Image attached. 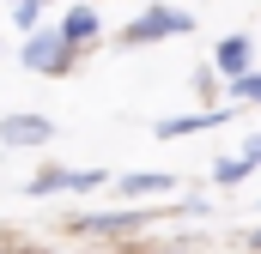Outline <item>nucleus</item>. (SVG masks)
I'll return each mask as SVG.
<instances>
[{"label":"nucleus","instance_id":"nucleus-1","mask_svg":"<svg viewBox=\"0 0 261 254\" xmlns=\"http://www.w3.org/2000/svg\"><path fill=\"white\" fill-rule=\"evenodd\" d=\"M195 30V12H182V6H164V0H152L140 18H128V30H122V43L140 49V43H164V37H189Z\"/></svg>","mask_w":261,"mask_h":254},{"label":"nucleus","instance_id":"nucleus-2","mask_svg":"<svg viewBox=\"0 0 261 254\" xmlns=\"http://www.w3.org/2000/svg\"><path fill=\"white\" fill-rule=\"evenodd\" d=\"M73 55H79V49L67 43V37H61V24H55V30H37V37H24V55H18V61L31 67V73H67V67H73Z\"/></svg>","mask_w":261,"mask_h":254},{"label":"nucleus","instance_id":"nucleus-3","mask_svg":"<svg viewBox=\"0 0 261 254\" xmlns=\"http://www.w3.org/2000/svg\"><path fill=\"white\" fill-rule=\"evenodd\" d=\"M55 121L49 115H0V145H49Z\"/></svg>","mask_w":261,"mask_h":254},{"label":"nucleus","instance_id":"nucleus-4","mask_svg":"<svg viewBox=\"0 0 261 254\" xmlns=\"http://www.w3.org/2000/svg\"><path fill=\"white\" fill-rule=\"evenodd\" d=\"M213 67H219V79L231 85V79H243V73H255V43L237 30V37H225L219 43V55H213Z\"/></svg>","mask_w":261,"mask_h":254},{"label":"nucleus","instance_id":"nucleus-5","mask_svg":"<svg viewBox=\"0 0 261 254\" xmlns=\"http://www.w3.org/2000/svg\"><path fill=\"white\" fill-rule=\"evenodd\" d=\"M231 115V109H195V115H164L158 121V139H182V133H206V127H219Z\"/></svg>","mask_w":261,"mask_h":254},{"label":"nucleus","instance_id":"nucleus-6","mask_svg":"<svg viewBox=\"0 0 261 254\" xmlns=\"http://www.w3.org/2000/svg\"><path fill=\"white\" fill-rule=\"evenodd\" d=\"M97 30H103V18H97V6H67L61 18V37L73 49H85V43H97Z\"/></svg>","mask_w":261,"mask_h":254},{"label":"nucleus","instance_id":"nucleus-7","mask_svg":"<svg viewBox=\"0 0 261 254\" xmlns=\"http://www.w3.org/2000/svg\"><path fill=\"white\" fill-rule=\"evenodd\" d=\"M255 170H261V139H249L237 157H219V164H213V182L231 188V182H243V176H255Z\"/></svg>","mask_w":261,"mask_h":254},{"label":"nucleus","instance_id":"nucleus-8","mask_svg":"<svg viewBox=\"0 0 261 254\" xmlns=\"http://www.w3.org/2000/svg\"><path fill=\"white\" fill-rule=\"evenodd\" d=\"M79 224H85V230H97V236H122V230L140 224V212H85Z\"/></svg>","mask_w":261,"mask_h":254},{"label":"nucleus","instance_id":"nucleus-9","mask_svg":"<svg viewBox=\"0 0 261 254\" xmlns=\"http://www.w3.org/2000/svg\"><path fill=\"white\" fill-rule=\"evenodd\" d=\"M176 182L170 176H158V170H140V176H122V194L128 200H146V194H170Z\"/></svg>","mask_w":261,"mask_h":254},{"label":"nucleus","instance_id":"nucleus-10","mask_svg":"<svg viewBox=\"0 0 261 254\" xmlns=\"http://www.w3.org/2000/svg\"><path fill=\"white\" fill-rule=\"evenodd\" d=\"M31 194H37V200H43V194H73V170H55V164L37 170V176H31Z\"/></svg>","mask_w":261,"mask_h":254},{"label":"nucleus","instance_id":"nucleus-11","mask_svg":"<svg viewBox=\"0 0 261 254\" xmlns=\"http://www.w3.org/2000/svg\"><path fill=\"white\" fill-rule=\"evenodd\" d=\"M12 18H18V30H24V37H37V30H43V0H18V6H12Z\"/></svg>","mask_w":261,"mask_h":254},{"label":"nucleus","instance_id":"nucleus-12","mask_svg":"<svg viewBox=\"0 0 261 254\" xmlns=\"http://www.w3.org/2000/svg\"><path fill=\"white\" fill-rule=\"evenodd\" d=\"M231 103H261V73H243V79H231Z\"/></svg>","mask_w":261,"mask_h":254},{"label":"nucleus","instance_id":"nucleus-13","mask_svg":"<svg viewBox=\"0 0 261 254\" xmlns=\"http://www.w3.org/2000/svg\"><path fill=\"white\" fill-rule=\"evenodd\" d=\"M249 248H255V254H261V230H255V236H249Z\"/></svg>","mask_w":261,"mask_h":254},{"label":"nucleus","instance_id":"nucleus-14","mask_svg":"<svg viewBox=\"0 0 261 254\" xmlns=\"http://www.w3.org/2000/svg\"><path fill=\"white\" fill-rule=\"evenodd\" d=\"M12 6H18V0H12Z\"/></svg>","mask_w":261,"mask_h":254}]
</instances>
